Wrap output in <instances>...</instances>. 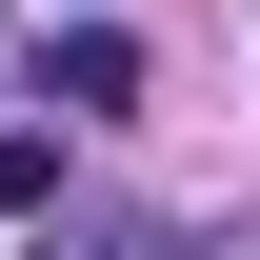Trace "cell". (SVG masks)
I'll return each mask as SVG.
<instances>
[{
  "mask_svg": "<svg viewBox=\"0 0 260 260\" xmlns=\"http://www.w3.org/2000/svg\"><path fill=\"white\" fill-rule=\"evenodd\" d=\"M40 100H60V120H140V40H120V20L40 40Z\"/></svg>",
  "mask_w": 260,
  "mask_h": 260,
  "instance_id": "6da1fadb",
  "label": "cell"
},
{
  "mask_svg": "<svg viewBox=\"0 0 260 260\" xmlns=\"http://www.w3.org/2000/svg\"><path fill=\"white\" fill-rule=\"evenodd\" d=\"M40 260H260V220H80Z\"/></svg>",
  "mask_w": 260,
  "mask_h": 260,
  "instance_id": "7a4b0ae2",
  "label": "cell"
},
{
  "mask_svg": "<svg viewBox=\"0 0 260 260\" xmlns=\"http://www.w3.org/2000/svg\"><path fill=\"white\" fill-rule=\"evenodd\" d=\"M40 200H60V140H40V120H0V220H40Z\"/></svg>",
  "mask_w": 260,
  "mask_h": 260,
  "instance_id": "3957f363",
  "label": "cell"
}]
</instances>
